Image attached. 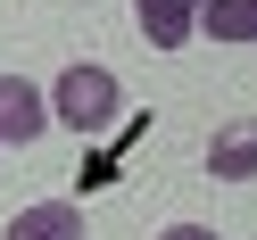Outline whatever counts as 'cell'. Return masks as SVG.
<instances>
[{"mask_svg":"<svg viewBox=\"0 0 257 240\" xmlns=\"http://www.w3.org/2000/svg\"><path fill=\"white\" fill-rule=\"evenodd\" d=\"M42 100H50V124H67V133H108L116 108H124V91H116L108 67H67Z\"/></svg>","mask_w":257,"mask_h":240,"instance_id":"cell-1","label":"cell"},{"mask_svg":"<svg viewBox=\"0 0 257 240\" xmlns=\"http://www.w3.org/2000/svg\"><path fill=\"white\" fill-rule=\"evenodd\" d=\"M42 133H50V100H42V83L0 75V141L25 149V141H42Z\"/></svg>","mask_w":257,"mask_h":240,"instance_id":"cell-2","label":"cell"},{"mask_svg":"<svg viewBox=\"0 0 257 240\" xmlns=\"http://www.w3.org/2000/svg\"><path fill=\"white\" fill-rule=\"evenodd\" d=\"M207 182H257V116L224 124L207 141Z\"/></svg>","mask_w":257,"mask_h":240,"instance_id":"cell-3","label":"cell"},{"mask_svg":"<svg viewBox=\"0 0 257 240\" xmlns=\"http://www.w3.org/2000/svg\"><path fill=\"white\" fill-rule=\"evenodd\" d=\"M0 240H83V207H75V199H34V207L9 215Z\"/></svg>","mask_w":257,"mask_h":240,"instance_id":"cell-4","label":"cell"},{"mask_svg":"<svg viewBox=\"0 0 257 240\" xmlns=\"http://www.w3.org/2000/svg\"><path fill=\"white\" fill-rule=\"evenodd\" d=\"M133 17H141V42L150 50H183L199 34V0H133Z\"/></svg>","mask_w":257,"mask_h":240,"instance_id":"cell-5","label":"cell"},{"mask_svg":"<svg viewBox=\"0 0 257 240\" xmlns=\"http://www.w3.org/2000/svg\"><path fill=\"white\" fill-rule=\"evenodd\" d=\"M199 25H207V42H257V9L249 0H199Z\"/></svg>","mask_w":257,"mask_h":240,"instance_id":"cell-6","label":"cell"},{"mask_svg":"<svg viewBox=\"0 0 257 240\" xmlns=\"http://www.w3.org/2000/svg\"><path fill=\"white\" fill-rule=\"evenodd\" d=\"M158 240H216V232H207V223H166Z\"/></svg>","mask_w":257,"mask_h":240,"instance_id":"cell-7","label":"cell"},{"mask_svg":"<svg viewBox=\"0 0 257 240\" xmlns=\"http://www.w3.org/2000/svg\"><path fill=\"white\" fill-rule=\"evenodd\" d=\"M249 9H257V0H249Z\"/></svg>","mask_w":257,"mask_h":240,"instance_id":"cell-8","label":"cell"}]
</instances>
